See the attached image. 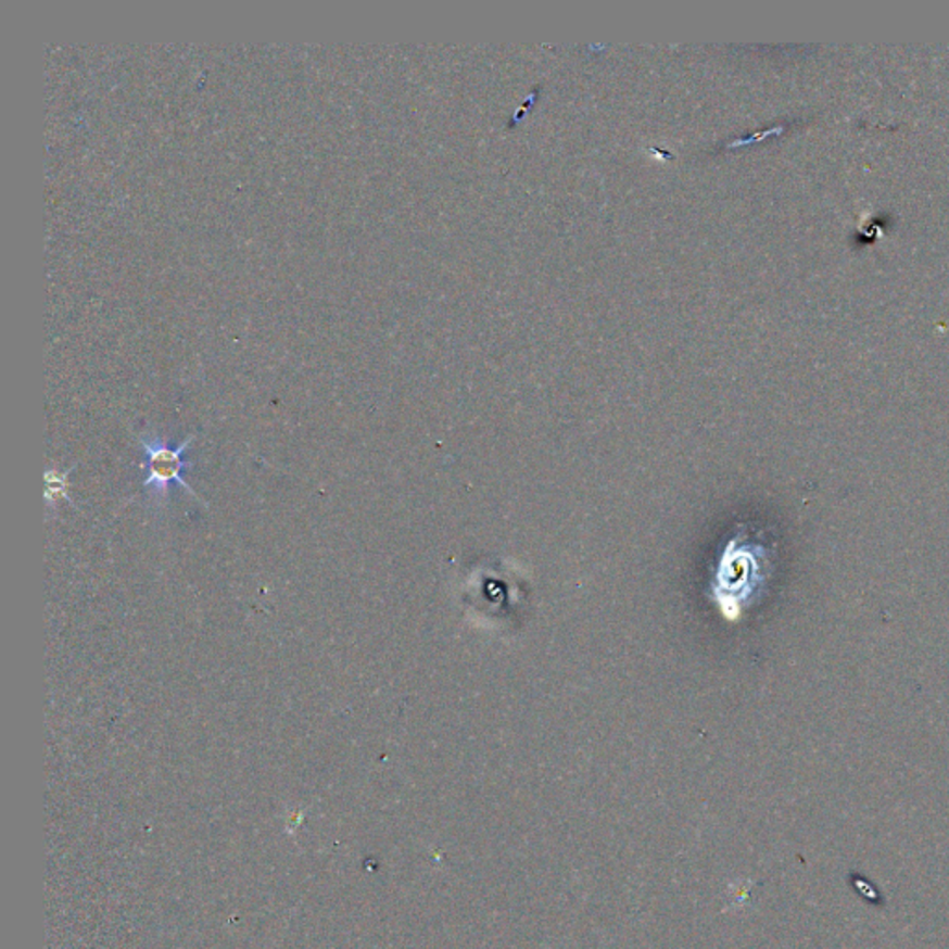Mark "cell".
Segmentation results:
<instances>
[{
	"label": "cell",
	"instance_id": "cell-1",
	"mask_svg": "<svg viewBox=\"0 0 949 949\" xmlns=\"http://www.w3.org/2000/svg\"><path fill=\"white\" fill-rule=\"evenodd\" d=\"M140 442L143 455H145L143 463H141V469L145 471L143 488L147 492H151L159 499H164L169 494L172 486H180L188 494L193 495L195 499L203 501L184 479V473L188 469V460L184 458V455H186V451L190 450L191 443L195 442L193 434L178 445H169L160 436L141 438ZM204 505L208 507V503H204Z\"/></svg>",
	"mask_w": 949,
	"mask_h": 949
},
{
	"label": "cell",
	"instance_id": "cell-2",
	"mask_svg": "<svg viewBox=\"0 0 949 949\" xmlns=\"http://www.w3.org/2000/svg\"><path fill=\"white\" fill-rule=\"evenodd\" d=\"M71 471L73 469H67V471L51 469L45 474V501L49 507H56L60 501H69L67 497V490H69L67 477H69Z\"/></svg>",
	"mask_w": 949,
	"mask_h": 949
}]
</instances>
